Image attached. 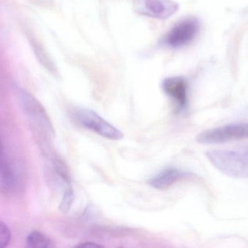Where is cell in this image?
I'll use <instances>...</instances> for the list:
<instances>
[{
    "mask_svg": "<svg viewBox=\"0 0 248 248\" xmlns=\"http://www.w3.org/2000/svg\"><path fill=\"white\" fill-rule=\"evenodd\" d=\"M205 155L214 167L227 176L248 179V147L212 150Z\"/></svg>",
    "mask_w": 248,
    "mask_h": 248,
    "instance_id": "1",
    "label": "cell"
},
{
    "mask_svg": "<svg viewBox=\"0 0 248 248\" xmlns=\"http://www.w3.org/2000/svg\"><path fill=\"white\" fill-rule=\"evenodd\" d=\"M16 91L19 104L28 119L42 130L47 136L53 138L55 130L47 113L40 102L31 93L21 87H17Z\"/></svg>",
    "mask_w": 248,
    "mask_h": 248,
    "instance_id": "2",
    "label": "cell"
},
{
    "mask_svg": "<svg viewBox=\"0 0 248 248\" xmlns=\"http://www.w3.org/2000/svg\"><path fill=\"white\" fill-rule=\"evenodd\" d=\"M248 139L247 123L230 124L202 131L196 137L200 144H223L230 141Z\"/></svg>",
    "mask_w": 248,
    "mask_h": 248,
    "instance_id": "3",
    "label": "cell"
},
{
    "mask_svg": "<svg viewBox=\"0 0 248 248\" xmlns=\"http://www.w3.org/2000/svg\"><path fill=\"white\" fill-rule=\"evenodd\" d=\"M201 29L199 20L195 17L182 19L168 32L163 43L170 48H181L186 46L198 36Z\"/></svg>",
    "mask_w": 248,
    "mask_h": 248,
    "instance_id": "4",
    "label": "cell"
},
{
    "mask_svg": "<svg viewBox=\"0 0 248 248\" xmlns=\"http://www.w3.org/2000/svg\"><path fill=\"white\" fill-rule=\"evenodd\" d=\"M77 121L87 129L108 139L119 141L124 138L120 130L103 119L98 114L89 109H80L76 112Z\"/></svg>",
    "mask_w": 248,
    "mask_h": 248,
    "instance_id": "5",
    "label": "cell"
},
{
    "mask_svg": "<svg viewBox=\"0 0 248 248\" xmlns=\"http://www.w3.org/2000/svg\"><path fill=\"white\" fill-rule=\"evenodd\" d=\"M136 13L156 19H167L179 10L173 0H133Z\"/></svg>",
    "mask_w": 248,
    "mask_h": 248,
    "instance_id": "6",
    "label": "cell"
},
{
    "mask_svg": "<svg viewBox=\"0 0 248 248\" xmlns=\"http://www.w3.org/2000/svg\"><path fill=\"white\" fill-rule=\"evenodd\" d=\"M163 89L166 95L174 102L179 111L186 109L188 105V84L182 77L165 79Z\"/></svg>",
    "mask_w": 248,
    "mask_h": 248,
    "instance_id": "7",
    "label": "cell"
},
{
    "mask_svg": "<svg viewBox=\"0 0 248 248\" xmlns=\"http://www.w3.org/2000/svg\"><path fill=\"white\" fill-rule=\"evenodd\" d=\"M20 171L16 165L3 161L0 165V193L11 195L16 193L20 186Z\"/></svg>",
    "mask_w": 248,
    "mask_h": 248,
    "instance_id": "8",
    "label": "cell"
},
{
    "mask_svg": "<svg viewBox=\"0 0 248 248\" xmlns=\"http://www.w3.org/2000/svg\"><path fill=\"white\" fill-rule=\"evenodd\" d=\"M190 176H192V174L189 172L175 167H169L150 179L148 181V184L154 189L166 190L178 181Z\"/></svg>",
    "mask_w": 248,
    "mask_h": 248,
    "instance_id": "9",
    "label": "cell"
},
{
    "mask_svg": "<svg viewBox=\"0 0 248 248\" xmlns=\"http://www.w3.org/2000/svg\"><path fill=\"white\" fill-rule=\"evenodd\" d=\"M26 246L31 248H52L55 247L54 242L42 231L34 230L26 237Z\"/></svg>",
    "mask_w": 248,
    "mask_h": 248,
    "instance_id": "10",
    "label": "cell"
},
{
    "mask_svg": "<svg viewBox=\"0 0 248 248\" xmlns=\"http://www.w3.org/2000/svg\"><path fill=\"white\" fill-rule=\"evenodd\" d=\"M75 199L74 189L71 185L66 186L62 195V199L59 205V209L62 214H67L71 210Z\"/></svg>",
    "mask_w": 248,
    "mask_h": 248,
    "instance_id": "11",
    "label": "cell"
},
{
    "mask_svg": "<svg viewBox=\"0 0 248 248\" xmlns=\"http://www.w3.org/2000/svg\"><path fill=\"white\" fill-rule=\"evenodd\" d=\"M32 45H33V50H34L39 61H41L42 64L48 69L52 70V64H51L49 59H48L47 56L45 55V51L42 49L41 45L39 43H36V41H32Z\"/></svg>",
    "mask_w": 248,
    "mask_h": 248,
    "instance_id": "12",
    "label": "cell"
},
{
    "mask_svg": "<svg viewBox=\"0 0 248 248\" xmlns=\"http://www.w3.org/2000/svg\"><path fill=\"white\" fill-rule=\"evenodd\" d=\"M11 240V232L10 229L2 221H0V248L8 246Z\"/></svg>",
    "mask_w": 248,
    "mask_h": 248,
    "instance_id": "13",
    "label": "cell"
},
{
    "mask_svg": "<svg viewBox=\"0 0 248 248\" xmlns=\"http://www.w3.org/2000/svg\"><path fill=\"white\" fill-rule=\"evenodd\" d=\"M77 247L81 248H101L103 247V246H102L101 245L97 244V243H92V242H86V243L77 245Z\"/></svg>",
    "mask_w": 248,
    "mask_h": 248,
    "instance_id": "14",
    "label": "cell"
},
{
    "mask_svg": "<svg viewBox=\"0 0 248 248\" xmlns=\"http://www.w3.org/2000/svg\"><path fill=\"white\" fill-rule=\"evenodd\" d=\"M3 148H2V144H1V141H0V165H1L2 162L4 161L3 160Z\"/></svg>",
    "mask_w": 248,
    "mask_h": 248,
    "instance_id": "15",
    "label": "cell"
}]
</instances>
